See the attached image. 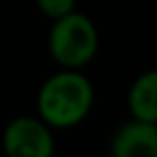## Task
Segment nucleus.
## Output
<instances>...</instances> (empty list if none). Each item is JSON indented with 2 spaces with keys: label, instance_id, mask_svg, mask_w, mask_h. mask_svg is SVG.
Listing matches in <instances>:
<instances>
[{
  "label": "nucleus",
  "instance_id": "nucleus-5",
  "mask_svg": "<svg viewBox=\"0 0 157 157\" xmlns=\"http://www.w3.org/2000/svg\"><path fill=\"white\" fill-rule=\"evenodd\" d=\"M127 106L134 120L157 123V69H146L132 81Z\"/></svg>",
  "mask_w": 157,
  "mask_h": 157
},
{
  "label": "nucleus",
  "instance_id": "nucleus-6",
  "mask_svg": "<svg viewBox=\"0 0 157 157\" xmlns=\"http://www.w3.org/2000/svg\"><path fill=\"white\" fill-rule=\"evenodd\" d=\"M35 5H37L39 14L44 19L56 21V19L76 10V0H35Z\"/></svg>",
  "mask_w": 157,
  "mask_h": 157
},
{
  "label": "nucleus",
  "instance_id": "nucleus-4",
  "mask_svg": "<svg viewBox=\"0 0 157 157\" xmlns=\"http://www.w3.org/2000/svg\"><path fill=\"white\" fill-rule=\"evenodd\" d=\"M111 157H157V132L152 123L129 120L111 139Z\"/></svg>",
  "mask_w": 157,
  "mask_h": 157
},
{
  "label": "nucleus",
  "instance_id": "nucleus-1",
  "mask_svg": "<svg viewBox=\"0 0 157 157\" xmlns=\"http://www.w3.org/2000/svg\"><path fill=\"white\" fill-rule=\"evenodd\" d=\"M37 116L51 129H74L90 116L95 106V86L83 69L53 72L42 81L35 97Z\"/></svg>",
  "mask_w": 157,
  "mask_h": 157
},
{
  "label": "nucleus",
  "instance_id": "nucleus-2",
  "mask_svg": "<svg viewBox=\"0 0 157 157\" xmlns=\"http://www.w3.org/2000/svg\"><path fill=\"white\" fill-rule=\"evenodd\" d=\"M49 56L63 69H83L93 63L99 49V33L95 21L83 12H69L51 21L46 37Z\"/></svg>",
  "mask_w": 157,
  "mask_h": 157
},
{
  "label": "nucleus",
  "instance_id": "nucleus-7",
  "mask_svg": "<svg viewBox=\"0 0 157 157\" xmlns=\"http://www.w3.org/2000/svg\"><path fill=\"white\" fill-rule=\"evenodd\" d=\"M155 132H157V123H155Z\"/></svg>",
  "mask_w": 157,
  "mask_h": 157
},
{
  "label": "nucleus",
  "instance_id": "nucleus-3",
  "mask_svg": "<svg viewBox=\"0 0 157 157\" xmlns=\"http://www.w3.org/2000/svg\"><path fill=\"white\" fill-rule=\"evenodd\" d=\"M0 148L5 157H53L56 136L37 113L16 116L2 129Z\"/></svg>",
  "mask_w": 157,
  "mask_h": 157
}]
</instances>
